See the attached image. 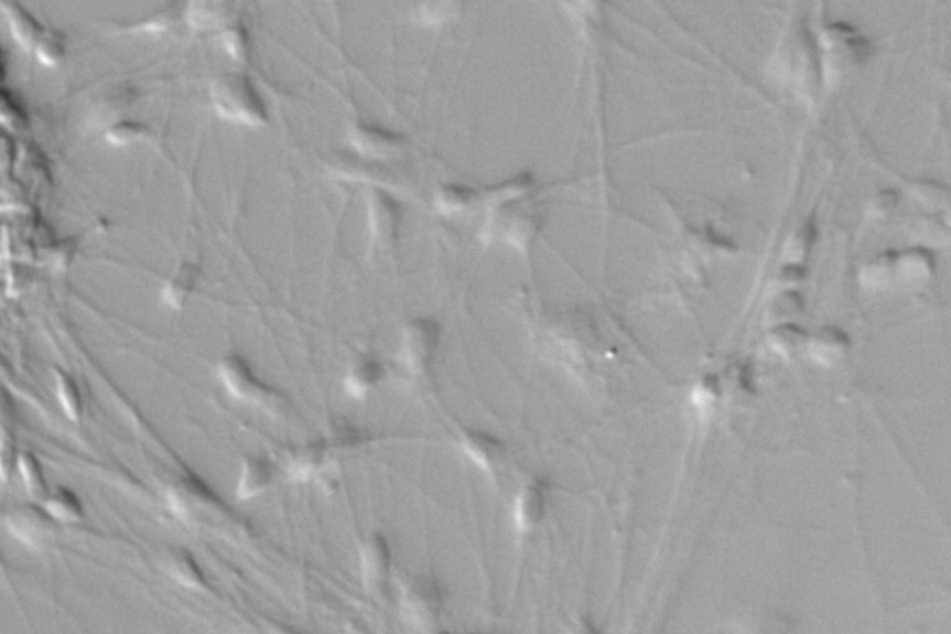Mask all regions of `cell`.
<instances>
[{"mask_svg": "<svg viewBox=\"0 0 951 634\" xmlns=\"http://www.w3.org/2000/svg\"><path fill=\"white\" fill-rule=\"evenodd\" d=\"M324 452H326L324 443H311V445H305L300 450H296L288 458V475H290V478L309 480L311 476L316 475L320 465L324 462Z\"/></svg>", "mask_w": 951, "mask_h": 634, "instance_id": "obj_29", "label": "cell"}, {"mask_svg": "<svg viewBox=\"0 0 951 634\" xmlns=\"http://www.w3.org/2000/svg\"><path fill=\"white\" fill-rule=\"evenodd\" d=\"M43 508L60 523H79L84 517V508L79 497L67 488H56L49 491L43 499Z\"/></svg>", "mask_w": 951, "mask_h": 634, "instance_id": "obj_26", "label": "cell"}, {"mask_svg": "<svg viewBox=\"0 0 951 634\" xmlns=\"http://www.w3.org/2000/svg\"><path fill=\"white\" fill-rule=\"evenodd\" d=\"M210 103L220 118L242 127L261 129L270 121L264 97L244 73H225L212 80Z\"/></svg>", "mask_w": 951, "mask_h": 634, "instance_id": "obj_2", "label": "cell"}, {"mask_svg": "<svg viewBox=\"0 0 951 634\" xmlns=\"http://www.w3.org/2000/svg\"><path fill=\"white\" fill-rule=\"evenodd\" d=\"M898 201V194L894 190H883L872 199V203L868 207V216H872L875 220L888 218L898 207Z\"/></svg>", "mask_w": 951, "mask_h": 634, "instance_id": "obj_38", "label": "cell"}, {"mask_svg": "<svg viewBox=\"0 0 951 634\" xmlns=\"http://www.w3.org/2000/svg\"><path fill=\"white\" fill-rule=\"evenodd\" d=\"M149 133H151L149 127L142 121L118 119L112 125H108V129L105 131V140L112 146H134L138 142H144Z\"/></svg>", "mask_w": 951, "mask_h": 634, "instance_id": "obj_33", "label": "cell"}, {"mask_svg": "<svg viewBox=\"0 0 951 634\" xmlns=\"http://www.w3.org/2000/svg\"><path fill=\"white\" fill-rule=\"evenodd\" d=\"M461 449L480 469L491 473L504 460V443L485 432H467L461 437Z\"/></svg>", "mask_w": 951, "mask_h": 634, "instance_id": "obj_16", "label": "cell"}, {"mask_svg": "<svg viewBox=\"0 0 951 634\" xmlns=\"http://www.w3.org/2000/svg\"><path fill=\"white\" fill-rule=\"evenodd\" d=\"M233 0H188L186 2V25L196 30L227 25L231 19Z\"/></svg>", "mask_w": 951, "mask_h": 634, "instance_id": "obj_17", "label": "cell"}, {"mask_svg": "<svg viewBox=\"0 0 951 634\" xmlns=\"http://www.w3.org/2000/svg\"><path fill=\"white\" fill-rule=\"evenodd\" d=\"M6 525L17 540L40 549L51 542L56 532V519L36 504H21L10 512Z\"/></svg>", "mask_w": 951, "mask_h": 634, "instance_id": "obj_12", "label": "cell"}, {"mask_svg": "<svg viewBox=\"0 0 951 634\" xmlns=\"http://www.w3.org/2000/svg\"><path fill=\"white\" fill-rule=\"evenodd\" d=\"M935 259L924 248L896 253V276L909 283H922L933 276Z\"/></svg>", "mask_w": 951, "mask_h": 634, "instance_id": "obj_22", "label": "cell"}, {"mask_svg": "<svg viewBox=\"0 0 951 634\" xmlns=\"http://www.w3.org/2000/svg\"><path fill=\"white\" fill-rule=\"evenodd\" d=\"M487 211L483 240H500L519 251L528 250L541 225V211L535 203V194L496 205Z\"/></svg>", "mask_w": 951, "mask_h": 634, "instance_id": "obj_4", "label": "cell"}, {"mask_svg": "<svg viewBox=\"0 0 951 634\" xmlns=\"http://www.w3.org/2000/svg\"><path fill=\"white\" fill-rule=\"evenodd\" d=\"M773 73L801 99H814L820 92V49L818 38L807 27H795L782 38L773 56Z\"/></svg>", "mask_w": 951, "mask_h": 634, "instance_id": "obj_1", "label": "cell"}, {"mask_svg": "<svg viewBox=\"0 0 951 634\" xmlns=\"http://www.w3.org/2000/svg\"><path fill=\"white\" fill-rule=\"evenodd\" d=\"M17 450L12 436L2 437L0 439V478L8 480L17 467Z\"/></svg>", "mask_w": 951, "mask_h": 634, "instance_id": "obj_39", "label": "cell"}, {"mask_svg": "<svg viewBox=\"0 0 951 634\" xmlns=\"http://www.w3.org/2000/svg\"><path fill=\"white\" fill-rule=\"evenodd\" d=\"M808 350L814 361L833 367L846 357L849 350V337L840 328L825 326L808 341Z\"/></svg>", "mask_w": 951, "mask_h": 634, "instance_id": "obj_18", "label": "cell"}, {"mask_svg": "<svg viewBox=\"0 0 951 634\" xmlns=\"http://www.w3.org/2000/svg\"><path fill=\"white\" fill-rule=\"evenodd\" d=\"M478 203H480V190L472 186L459 185V183L439 186L433 196L435 209L444 216L463 214L470 211L472 207H476Z\"/></svg>", "mask_w": 951, "mask_h": 634, "instance_id": "obj_19", "label": "cell"}, {"mask_svg": "<svg viewBox=\"0 0 951 634\" xmlns=\"http://www.w3.org/2000/svg\"><path fill=\"white\" fill-rule=\"evenodd\" d=\"M402 205L383 186L366 188V224L370 242L378 250H389L394 246L402 227Z\"/></svg>", "mask_w": 951, "mask_h": 634, "instance_id": "obj_5", "label": "cell"}, {"mask_svg": "<svg viewBox=\"0 0 951 634\" xmlns=\"http://www.w3.org/2000/svg\"><path fill=\"white\" fill-rule=\"evenodd\" d=\"M270 482H272V465L264 458H246L238 478L236 495L240 501H248L268 488Z\"/></svg>", "mask_w": 951, "mask_h": 634, "instance_id": "obj_21", "label": "cell"}, {"mask_svg": "<svg viewBox=\"0 0 951 634\" xmlns=\"http://www.w3.org/2000/svg\"><path fill=\"white\" fill-rule=\"evenodd\" d=\"M361 571L368 592L376 595L387 594L391 573V549L381 534H372L363 543Z\"/></svg>", "mask_w": 951, "mask_h": 634, "instance_id": "obj_13", "label": "cell"}, {"mask_svg": "<svg viewBox=\"0 0 951 634\" xmlns=\"http://www.w3.org/2000/svg\"><path fill=\"white\" fill-rule=\"evenodd\" d=\"M0 80H2V64H0Z\"/></svg>", "mask_w": 951, "mask_h": 634, "instance_id": "obj_42", "label": "cell"}, {"mask_svg": "<svg viewBox=\"0 0 951 634\" xmlns=\"http://www.w3.org/2000/svg\"><path fill=\"white\" fill-rule=\"evenodd\" d=\"M199 276H201L199 266L192 265V263H184V265L179 266L177 272L164 285V291H162L164 302L173 309H183L186 300L196 289Z\"/></svg>", "mask_w": 951, "mask_h": 634, "instance_id": "obj_24", "label": "cell"}, {"mask_svg": "<svg viewBox=\"0 0 951 634\" xmlns=\"http://www.w3.org/2000/svg\"><path fill=\"white\" fill-rule=\"evenodd\" d=\"M805 343H807V333L794 324L782 322L769 331V348L779 356L792 357Z\"/></svg>", "mask_w": 951, "mask_h": 634, "instance_id": "obj_32", "label": "cell"}, {"mask_svg": "<svg viewBox=\"0 0 951 634\" xmlns=\"http://www.w3.org/2000/svg\"><path fill=\"white\" fill-rule=\"evenodd\" d=\"M381 376H383V367L378 361L365 357L353 365L346 376L344 385L353 398H365L366 393L378 385Z\"/></svg>", "mask_w": 951, "mask_h": 634, "instance_id": "obj_27", "label": "cell"}, {"mask_svg": "<svg viewBox=\"0 0 951 634\" xmlns=\"http://www.w3.org/2000/svg\"><path fill=\"white\" fill-rule=\"evenodd\" d=\"M469 0H420L417 17L424 27H444L465 12Z\"/></svg>", "mask_w": 951, "mask_h": 634, "instance_id": "obj_25", "label": "cell"}, {"mask_svg": "<svg viewBox=\"0 0 951 634\" xmlns=\"http://www.w3.org/2000/svg\"><path fill=\"white\" fill-rule=\"evenodd\" d=\"M441 590L437 582L428 577H415L407 581L402 592V610L405 620L418 631H433L441 620Z\"/></svg>", "mask_w": 951, "mask_h": 634, "instance_id": "obj_9", "label": "cell"}, {"mask_svg": "<svg viewBox=\"0 0 951 634\" xmlns=\"http://www.w3.org/2000/svg\"><path fill=\"white\" fill-rule=\"evenodd\" d=\"M537 192V181L530 172H521L511 175L508 179L496 183V185L487 186L480 190V203L485 205V209H491L496 205L508 203L513 199L526 198Z\"/></svg>", "mask_w": 951, "mask_h": 634, "instance_id": "obj_15", "label": "cell"}, {"mask_svg": "<svg viewBox=\"0 0 951 634\" xmlns=\"http://www.w3.org/2000/svg\"><path fill=\"white\" fill-rule=\"evenodd\" d=\"M818 38L821 77L825 86L849 77L872 56V43L857 28L847 23H831L821 28Z\"/></svg>", "mask_w": 951, "mask_h": 634, "instance_id": "obj_3", "label": "cell"}, {"mask_svg": "<svg viewBox=\"0 0 951 634\" xmlns=\"http://www.w3.org/2000/svg\"><path fill=\"white\" fill-rule=\"evenodd\" d=\"M186 2L188 0H168L155 12L145 15L132 23H108L103 30L110 36H162L170 34L175 28L186 23Z\"/></svg>", "mask_w": 951, "mask_h": 634, "instance_id": "obj_11", "label": "cell"}, {"mask_svg": "<svg viewBox=\"0 0 951 634\" xmlns=\"http://www.w3.org/2000/svg\"><path fill=\"white\" fill-rule=\"evenodd\" d=\"M346 140L357 157L370 162L400 159L407 149L404 134L370 121H353Z\"/></svg>", "mask_w": 951, "mask_h": 634, "instance_id": "obj_6", "label": "cell"}, {"mask_svg": "<svg viewBox=\"0 0 951 634\" xmlns=\"http://www.w3.org/2000/svg\"><path fill=\"white\" fill-rule=\"evenodd\" d=\"M222 47L225 53L229 54L238 64H244L249 58V36L248 30L242 27L240 23H227L223 25Z\"/></svg>", "mask_w": 951, "mask_h": 634, "instance_id": "obj_36", "label": "cell"}, {"mask_svg": "<svg viewBox=\"0 0 951 634\" xmlns=\"http://www.w3.org/2000/svg\"><path fill=\"white\" fill-rule=\"evenodd\" d=\"M17 469L21 473V478L25 482V488H27L28 493L36 499V501H43L49 493L47 489V482H45V475H43V469H41V463L38 462V458L28 452V450H23L19 452V458H17Z\"/></svg>", "mask_w": 951, "mask_h": 634, "instance_id": "obj_31", "label": "cell"}, {"mask_svg": "<svg viewBox=\"0 0 951 634\" xmlns=\"http://www.w3.org/2000/svg\"><path fill=\"white\" fill-rule=\"evenodd\" d=\"M218 376L229 391L231 397L240 400V402H255L262 408H279L283 402L279 393L262 385L253 372L249 369L248 363L240 356H225L218 363Z\"/></svg>", "mask_w": 951, "mask_h": 634, "instance_id": "obj_7", "label": "cell"}, {"mask_svg": "<svg viewBox=\"0 0 951 634\" xmlns=\"http://www.w3.org/2000/svg\"><path fill=\"white\" fill-rule=\"evenodd\" d=\"M582 2H584L586 6H589V8H595V6H599L600 0H582Z\"/></svg>", "mask_w": 951, "mask_h": 634, "instance_id": "obj_41", "label": "cell"}, {"mask_svg": "<svg viewBox=\"0 0 951 634\" xmlns=\"http://www.w3.org/2000/svg\"><path fill=\"white\" fill-rule=\"evenodd\" d=\"M441 339V328L431 318H415L405 324L400 344V361L411 374H424L430 369Z\"/></svg>", "mask_w": 951, "mask_h": 634, "instance_id": "obj_8", "label": "cell"}, {"mask_svg": "<svg viewBox=\"0 0 951 634\" xmlns=\"http://www.w3.org/2000/svg\"><path fill=\"white\" fill-rule=\"evenodd\" d=\"M0 10L17 43L23 49L32 51L45 27L17 0H0Z\"/></svg>", "mask_w": 951, "mask_h": 634, "instance_id": "obj_14", "label": "cell"}, {"mask_svg": "<svg viewBox=\"0 0 951 634\" xmlns=\"http://www.w3.org/2000/svg\"><path fill=\"white\" fill-rule=\"evenodd\" d=\"M162 568L166 569L171 577L183 586L194 588V590H207L209 588L207 579H205L203 571L197 566L196 560L183 549H175V551L168 553L164 558Z\"/></svg>", "mask_w": 951, "mask_h": 634, "instance_id": "obj_23", "label": "cell"}, {"mask_svg": "<svg viewBox=\"0 0 951 634\" xmlns=\"http://www.w3.org/2000/svg\"><path fill=\"white\" fill-rule=\"evenodd\" d=\"M12 415H14V410H12L10 400L6 398V395L0 393V439L10 436L8 430H10V423H12Z\"/></svg>", "mask_w": 951, "mask_h": 634, "instance_id": "obj_40", "label": "cell"}, {"mask_svg": "<svg viewBox=\"0 0 951 634\" xmlns=\"http://www.w3.org/2000/svg\"><path fill=\"white\" fill-rule=\"evenodd\" d=\"M816 237H818V231L812 220L799 225L786 240V246H784L786 265H803V259H807L808 253L812 251Z\"/></svg>", "mask_w": 951, "mask_h": 634, "instance_id": "obj_30", "label": "cell"}, {"mask_svg": "<svg viewBox=\"0 0 951 634\" xmlns=\"http://www.w3.org/2000/svg\"><path fill=\"white\" fill-rule=\"evenodd\" d=\"M771 311H773L777 320H788V318L794 317V315L803 311V300L797 292L784 291L779 296V300L773 302Z\"/></svg>", "mask_w": 951, "mask_h": 634, "instance_id": "obj_37", "label": "cell"}, {"mask_svg": "<svg viewBox=\"0 0 951 634\" xmlns=\"http://www.w3.org/2000/svg\"><path fill=\"white\" fill-rule=\"evenodd\" d=\"M170 497L173 508L184 519H194V521L199 519L205 521L209 517L218 521L233 519V514L225 508V504L197 478L183 480L179 486L171 489Z\"/></svg>", "mask_w": 951, "mask_h": 634, "instance_id": "obj_10", "label": "cell"}, {"mask_svg": "<svg viewBox=\"0 0 951 634\" xmlns=\"http://www.w3.org/2000/svg\"><path fill=\"white\" fill-rule=\"evenodd\" d=\"M545 514V489L541 482L522 488L515 502V525L521 532L534 529Z\"/></svg>", "mask_w": 951, "mask_h": 634, "instance_id": "obj_20", "label": "cell"}, {"mask_svg": "<svg viewBox=\"0 0 951 634\" xmlns=\"http://www.w3.org/2000/svg\"><path fill=\"white\" fill-rule=\"evenodd\" d=\"M54 384H56V397L71 421H79L82 415V395H80L77 382L64 372V370H54Z\"/></svg>", "mask_w": 951, "mask_h": 634, "instance_id": "obj_34", "label": "cell"}, {"mask_svg": "<svg viewBox=\"0 0 951 634\" xmlns=\"http://www.w3.org/2000/svg\"><path fill=\"white\" fill-rule=\"evenodd\" d=\"M894 278H896V253L892 251H886L883 255L875 257L872 263H868L862 270V281L873 289H883L886 285H890Z\"/></svg>", "mask_w": 951, "mask_h": 634, "instance_id": "obj_35", "label": "cell"}, {"mask_svg": "<svg viewBox=\"0 0 951 634\" xmlns=\"http://www.w3.org/2000/svg\"><path fill=\"white\" fill-rule=\"evenodd\" d=\"M32 53L40 60V64L47 67L62 66L66 62L67 40L66 34L56 30V28H47L41 32L40 38L36 41Z\"/></svg>", "mask_w": 951, "mask_h": 634, "instance_id": "obj_28", "label": "cell"}]
</instances>
